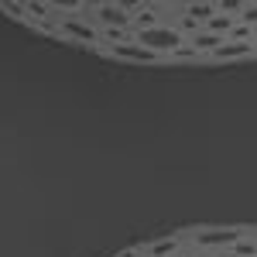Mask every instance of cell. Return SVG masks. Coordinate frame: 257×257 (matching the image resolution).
Returning a JSON list of instances; mask_svg holds the SVG:
<instances>
[{
    "label": "cell",
    "mask_w": 257,
    "mask_h": 257,
    "mask_svg": "<svg viewBox=\"0 0 257 257\" xmlns=\"http://www.w3.org/2000/svg\"><path fill=\"white\" fill-rule=\"evenodd\" d=\"M144 250H138V247H123V250H117L113 257H141Z\"/></svg>",
    "instance_id": "cell-10"
},
{
    "label": "cell",
    "mask_w": 257,
    "mask_h": 257,
    "mask_svg": "<svg viewBox=\"0 0 257 257\" xmlns=\"http://www.w3.org/2000/svg\"><path fill=\"white\" fill-rule=\"evenodd\" d=\"M230 257H257V240L254 237H243L237 247L230 250Z\"/></svg>",
    "instance_id": "cell-8"
},
{
    "label": "cell",
    "mask_w": 257,
    "mask_h": 257,
    "mask_svg": "<svg viewBox=\"0 0 257 257\" xmlns=\"http://www.w3.org/2000/svg\"><path fill=\"white\" fill-rule=\"evenodd\" d=\"M240 24L243 28H250V31H257V4H243V11H240Z\"/></svg>",
    "instance_id": "cell-9"
},
{
    "label": "cell",
    "mask_w": 257,
    "mask_h": 257,
    "mask_svg": "<svg viewBox=\"0 0 257 257\" xmlns=\"http://www.w3.org/2000/svg\"><path fill=\"white\" fill-rule=\"evenodd\" d=\"M247 237L240 226H206V230H189L185 240L199 254H230L240 240Z\"/></svg>",
    "instance_id": "cell-2"
},
{
    "label": "cell",
    "mask_w": 257,
    "mask_h": 257,
    "mask_svg": "<svg viewBox=\"0 0 257 257\" xmlns=\"http://www.w3.org/2000/svg\"><path fill=\"white\" fill-rule=\"evenodd\" d=\"M185 233H175V237H161L155 240V243H148L144 247V257H178L182 250H185Z\"/></svg>",
    "instance_id": "cell-5"
},
{
    "label": "cell",
    "mask_w": 257,
    "mask_h": 257,
    "mask_svg": "<svg viewBox=\"0 0 257 257\" xmlns=\"http://www.w3.org/2000/svg\"><path fill=\"white\" fill-rule=\"evenodd\" d=\"M134 41L141 48L155 52V55H182L189 48V35L178 28V24H158V28H148V31H134Z\"/></svg>",
    "instance_id": "cell-1"
},
{
    "label": "cell",
    "mask_w": 257,
    "mask_h": 257,
    "mask_svg": "<svg viewBox=\"0 0 257 257\" xmlns=\"http://www.w3.org/2000/svg\"><path fill=\"white\" fill-rule=\"evenodd\" d=\"M59 31H62V35H69V38H76V41H86V45L103 41V31L86 18V11H82V14H72V18H62L59 21Z\"/></svg>",
    "instance_id": "cell-4"
},
{
    "label": "cell",
    "mask_w": 257,
    "mask_h": 257,
    "mask_svg": "<svg viewBox=\"0 0 257 257\" xmlns=\"http://www.w3.org/2000/svg\"><path fill=\"white\" fill-rule=\"evenodd\" d=\"M86 18L96 24L99 31H134V14L123 4H93Z\"/></svg>",
    "instance_id": "cell-3"
},
{
    "label": "cell",
    "mask_w": 257,
    "mask_h": 257,
    "mask_svg": "<svg viewBox=\"0 0 257 257\" xmlns=\"http://www.w3.org/2000/svg\"><path fill=\"white\" fill-rule=\"evenodd\" d=\"M254 52H257L254 41H223L213 59H223V62H230V59H250Z\"/></svg>",
    "instance_id": "cell-7"
},
{
    "label": "cell",
    "mask_w": 257,
    "mask_h": 257,
    "mask_svg": "<svg viewBox=\"0 0 257 257\" xmlns=\"http://www.w3.org/2000/svg\"><path fill=\"white\" fill-rule=\"evenodd\" d=\"M196 257H230V254H196Z\"/></svg>",
    "instance_id": "cell-11"
},
{
    "label": "cell",
    "mask_w": 257,
    "mask_h": 257,
    "mask_svg": "<svg viewBox=\"0 0 257 257\" xmlns=\"http://www.w3.org/2000/svg\"><path fill=\"white\" fill-rule=\"evenodd\" d=\"M110 48V55L113 59H131V62H144V65H151V62H158L155 52H148V48H141L138 41H127V45H106Z\"/></svg>",
    "instance_id": "cell-6"
}]
</instances>
